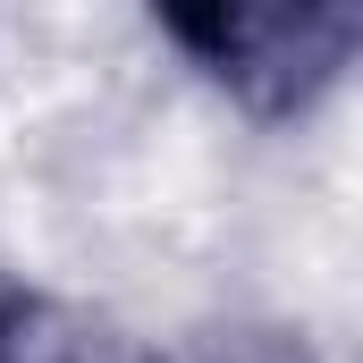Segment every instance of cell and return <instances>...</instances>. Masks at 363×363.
<instances>
[{
	"label": "cell",
	"instance_id": "obj_1",
	"mask_svg": "<svg viewBox=\"0 0 363 363\" xmlns=\"http://www.w3.org/2000/svg\"><path fill=\"white\" fill-rule=\"evenodd\" d=\"M161 34L254 118H296L347 77L363 43V9L347 0H211V9H161Z\"/></svg>",
	"mask_w": 363,
	"mask_h": 363
},
{
	"label": "cell",
	"instance_id": "obj_2",
	"mask_svg": "<svg viewBox=\"0 0 363 363\" xmlns=\"http://www.w3.org/2000/svg\"><path fill=\"white\" fill-rule=\"evenodd\" d=\"M0 363H93V355L60 304H43V296L0 279Z\"/></svg>",
	"mask_w": 363,
	"mask_h": 363
}]
</instances>
